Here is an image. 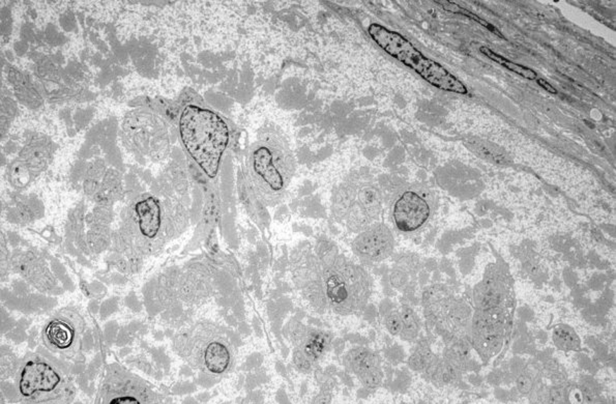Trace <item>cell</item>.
Returning a JSON list of instances; mask_svg holds the SVG:
<instances>
[{
  "instance_id": "obj_1",
  "label": "cell",
  "mask_w": 616,
  "mask_h": 404,
  "mask_svg": "<svg viewBox=\"0 0 616 404\" xmlns=\"http://www.w3.org/2000/svg\"><path fill=\"white\" fill-rule=\"evenodd\" d=\"M289 263L294 286L316 313L363 314L373 292V279L363 266L341 253L334 264L323 266L310 249L294 250Z\"/></svg>"
},
{
  "instance_id": "obj_2",
  "label": "cell",
  "mask_w": 616,
  "mask_h": 404,
  "mask_svg": "<svg viewBox=\"0 0 616 404\" xmlns=\"http://www.w3.org/2000/svg\"><path fill=\"white\" fill-rule=\"evenodd\" d=\"M248 173L258 198L274 206L285 197L296 172L287 139L274 126L262 129L248 153Z\"/></svg>"
},
{
  "instance_id": "obj_3",
  "label": "cell",
  "mask_w": 616,
  "mask_h": 404,
  "mask_svg": "<svg viewBox=\"0 0 616 404\" xmlns=\"http://www.w3.org/2000/svg\"><path fill=\"white\" fill-rule=\"evenodd\" d=\"M179 124L186 152L206 177L216 179L232 141L227 119L207 106L190 104L181 111Z\"/></svg>"
},
{
  "instance_id": "obj_4",
  "label": "cell",
  "mask_w": 616,
  "mask_h": 404,
  "mask_svg": "<svg viewBox=\"0 0 616 404\" xmlns=\"http://www.w3.org/2000/svg\"><path fill=\"white\" fill-rule=\"evenodd\" d=\"M177 347L188 363L210 379L223 377L236 365L234 345L227 331L208 321H200L186 331Z\"/></svg>"
},
{
  "instance_id": "obj_5",
  "label": "cell",
  "mask_w": 616,
  "mask_h": 404,
  "mask_svg": "<svg viewBox=\"0 0 616 404\" xmlns=\"http://www.w3.org/2000/svg\"><path fill=\"white\" fill-rule=\"evenodd\" d=\"M367 33L378 48L389 57L413 70L431 85L445 90L465 95L467 88L453 76L442 64L425 57L409 39L398 31L389 30L382 24L370 23Z\"/></svg>"
},
{
  "instance_id": "obj_6",
  "label": "cell",
  "mask_w": 616,
  "mask_h": 404,
  "mask_svg": "<svg viewBox=\"0 0 616 404\" xmlns=\"http://www.w3.org/2000/svg\"><path fill=\"white\" fill-rule=\"evenodd\" d=\"M16 385L20 398L25 404H68L74 397V387L66 373L40 355L24 360Z\"/></svg>"
},
{
  "instance_id": "obj_7",
  "label": "cell",
  "mask_w": 616,
  "mask_h": 404,
  "mask_svg": "<svg viewBox=\"0 0 616 404\" xmlns=\"http://www.w3.org/2000/svg\"><path fill=\"white\" fill-rule=\"evenodd\" d=\"M97 404H156V394L140 377L121 366H111Z\"/></svg>"
},
{
  "instance_id": "obj_8",
  "label": "cell",
  "mask_w": 616,
  "mask_h": 404,
  "mask_svg": "<svg viewBox=\"0 0 616 404\" xmlns=\"http://www.w3.org/2000/svg\"><path fill=\"white\" fill-rule=\"evenodd\" d=\"M83 332L84 323L78 313L61 310L44 326L43 339L51 352L71 357L79 352Z\"/></svg>"
},
{
  "instance_id": "obj_9",
  "label": "cell",
  "mask_w": 616,
  "mask_h": 404,
  "mask_svg": "<svg viewBox=\"0 0 616 404\" xmlns=\"http://www.w3.org/2000/svg\"><path fill=\"white\" fill-rule=\"evenodd\" d=\"M391 216L399 232L411 234L426 225L431 216V206L421 193L409 189L397 196L392 206Z\"/></svg>"
},
{
  "instance_id": "obj_10",
  "label": "cell",
  "mask_w": 616,
  "mask_h": 404,
  "mask_svg": "<svg viewBox=\"0 0 616 404\" xmlns=\"http://www.w3.org/2000/svg\"><path fill=\"white\" fill-rule=\"evenodd\" d=\"M395 248L393 232L385 224L376 222L358 233L351 251L363 263H378L389 259Z\"/></svg>"
},
{
  "instance_id": "obj_11",
  "label": "cell",
  "mask_w": 616,
  "mask_h": 404,
  "mask_svg": "<svg viewBox=\"0 0 616 404\" xmlns=\"http://www.w3.org/2000/svg\"><path fill=\"white\" fill-rule=\"evenodd\" d=\"M334 339V335L330 331L309 326L307 336L296 348L317 368L319 362L331 350Z\"/></svg>"
},
{
  "instance_id": "obj_12",
  "label": "cell",
  "mask_w": 616,
  "mask_h": 404,
  "mask_svg": "<svg viewBox=\"0 0 616 404\" xmlns=\"http://www.w3.org/2000/svg\"><path fill=\"white\" fill-rule=\"evenodd\" d=\"M342 364L347 372L358 377L363 373L381 368V357L367 346H354L343 355Z\"/></svg>"
},
{
  "instance_id": "obj_13",
  "label": "cell",
  "mask_w": 616,
  "mask_h": 404,
  "mask_svg": "<svg viewBox=\"0 0 616 404\" xmlns=\"http://www.w3.org/2000/svg\"><path fill=\"white\" fill-rule=\"evenodd\" d=\"M139 230L144 237L154 239L161 227V206L155 197H147L135 206Z\"/></svg>"
},
{
  "instance_id": "obj_14",
  "label": "cell",
  "mask_w": 616,
  "mask_h": 404,
  "mask_svg": "<svg viewBox=\"0 0 616 404\" xmlns=\"http://www.w3.org/2000/svg\"><path fill=\"white\" fill-rule=\"evenodd\" d=\"M464 143L474 154L495 165L504 166L511 163L509 155L507 154L506 150L488 140L473 137V138L465 139Z\"/></svg>"
},
{
  "instance_id": "obj_15",
  "label": "cell",
  "mask_w": 616,
  "mask_h": 404,
  "mask_svg": "<svg viewBox=\"0 0 616 404\" xmlns=\"http://www.w3.org/2000/svg\"><path fill=\"white\" fill-rule=\"evenodd\" d=\"M356 202L372 222L378 219L381 210V197L380 192L374 186H360L356 190Z\"/></svg>"
},
{
  "instance_id": "obj_16",
  "label": "cell",
  "mask_w": 616,
  "mask_h": 404,
  "mask_svg": "<svg viewBox=\"0 0 616 404\" xmlns=\"http://www.w3.org/2000/svg\"><path fill=\"white\" fill-rule=\"evenodd\" d=\"M480 52L483 53L485 57H488L491 61L497 62L500 66H504V68L507 69V70L512 71V72L516 73V74L520 75V76L525 78V79L537 80L538 74L535 71L526 68V66H521V64H515V62L509 61L506 57L497 54V53L494 52L493 50L487 48V47H481Z\"/></svg>"
},
{
  "instance_id": "obj_17",
  "label": "cell",
  "mask_w": 616,
  "mask_h": 404,
  "mask_svg": "<svg viewBox=\"0 0 616 404\" xmlns=\"http://www.w3.org/2000/svg\"><path fill=\"white\" fill-rule=\"evenodd\" d=\"M309 326L301 323V319L296 316L291 317L282 328V336L291 344L292 347H296L307 336Z\"/></svg>"
},
{
  "instance_id": "obj_18",
  "label": "cell",
  "mask_w": 616,
  "mask_h": 404,
  "mask_svg": "<svg viewBox=\"0 0 616 404\" xmlns=\"http://www.w3.org/2000/svg\"><path fill=\"white\" fill-rule=\"evenodd\" d=\"M402 317L403 330L401 333V338L404 340L411 341L416 339L420 331V323L414 311L409 306H403L400 311Z\"/></svg>"
},
{
  "instance_id": "obj_19",
  "label": "cell",
  "mask_w": 616,
  "mask_h": 404,
  "mask_svg": "<svg viewBox=\"0 0 616 404\" xmlns=\"http://www.w3.org/2000/svg\"><path fill=\"white\" fill-rule=\"evenodd\" d=\"M314 253H315L317 259L320 261V263L323 266H327L334 264L339 255H340L336 244L332 243L329 239H319L318 243L316 244L315 252Z\"/></svg>"
},
{
  "instance_id": "obj_20",
  "label": "cell",
  "mask_w": 616,
  "mask_h": 404,
  "mask_svg": "<svg viewBox=\"0 0 616 404\" xmlns=\"http://www.w3.org/2000/svg\"><path fill=\"white\" fill-rule=\"evenodd\" d=\"M556 345L564 350H576L579 346L577 336L569 328H558L554 332Z\"/></svg>"
},
{
  "instance_id": "obj_21",
  "label": "cell",
  "mask_w": 616,
  "mask_h": 404,
  "mask_svg": "<svg viewBox=\"0 0 616 404\" xmlns=\"http://www.w3.org/2000/svg\"><path fill=\"white\" fill-rule=\"evenodd\" d=\"M436 4L442 6L443 10L447 11V12L454 13V14L464 15L465 17L471 18V19L474 20V21L478 22V23L484 25L485 28H488L489 30L494 31L496 35H500V37H502V35H500V32H498V30H496L495 28H493L491 24H489L488 22L485 21V20L481 19L480 17H478V16L469 12V11L464 10V8L459 6L458 4H454V2L449 1H436Z\"/></svg>"
},
{
  "instance_id": "obj_22",
  "label": "cell",
  "mask_w": 616,
  "mask_h": 404,
  "mask_svg": "<svg viewBox=\"0 0 616 404\" xmlns=\"http://www.w3.org/2000/svg\"><path fill=\"white\" fill-rule=\"evenodd\" d=\"M385 328L392 336H400L403 330L402 317L400 311L392 310L383 316Z\"/></svg>"
},
{
  "instance_id": "obj_23",
  "label": "cell",
  "mask_w": 616,
  "mask_h": 404,
  "mask_svg": "<svg viewBox=\"0 0 616 404\" xmlns=\"http://www.w3.org/2000/svg\"><path fill=\"white\" fill-rule=\"evenodd\" d=\"M292 366H294V369L296 372L300 373H303V374H309V373H312L314 370L316 369L307 359L306 357L301 354V352L298 348L294 347V350H292Z\"/></svg>"
},
{
  "instance_id": "obj_24",
  "label": "cell",
  "mask_w": 616,
  "mask_h": 404,
  "mask_svg": "<svg viewBox=\"0 0 616 404\" xmlns=\"http://www.w3.org/2000/svg\"><path fill=\"white\" fill-rule=\"evenodd\" d=\"M360 379L361 383L365 386L366 388H376L380 385L381 381H382L383 379V372L381 370V368H378V369L372 370V372H369L367 373H363V374L360 375L358 377Z\"/></svg>"
},
{
  "instance_id": "obj_25",
  "label": "cell",
  "mask_w": 616,
  "mask_h": 404,
  "mask_svg": "<svg viewBox=\"0 0 616 404\" xmlns=\"http://www.w3.org/2000/svg\"><path fill=\"white\" fill-rule=\"evenodd\" d=\"M389 282H391V285L393 287L401 290L409 282V274L403 268H394V270H392L391 275H389Z\"/></svg>"
},
{
  "instance_id": "obj_26",
  "label": "cell",
  "mask_w": 616,
  "mask_h": 404,
  "mask_svg": "<svg viewBox=\"0 0 616 404\" xmlns=\"http://www.w3.org/2000/svg\"><path fill=\"white\" fill-rule=\"evenodd\" d=\"M263 363V356L260 352H254L246 362V366H249L250 369H259Z\"/></svg>"
},
{
  "instance_id": "obj_27",
  "label": "cell",
  "mask_w": 616,
  "mask_h": 404,
  "mask_svg": "<svg viewBox=\"0 0 616 404\" xmlns=\"http://www.w3.org/2000/svg\"><path fill=\"white\" fill-rule=\"evenodd\" d=\"M344 340L349 341L350 343L356 346H365L368 343L367 337H363L360 334H348L345 336Z\"/></svg>"
},
{
  "instance_id": "obj_28",
  "label": "cell",
  "mask_w": 616,
  "mask_h": 404,
  "mask_svg": "<svg viewBox=\"0 0 616 404\" xmlns=\"http://www.w3.org/2000/svg\"><path fill=\"white\" fill-rule=\"evenodd\" d=\"M332 350H334V354L337 356H340V355L343 354L345 348V340L342 338H334V341H332Z\"/></svg>"
},
{
  "instance_id": "obj_29",
  "label": "cell",
  "mask_w": 616,
  "mask_h": 404,
  "mask_svg": "<svg viewBox=\"0 0 616 404\" xmlns=\"http://www.w3.org/2000/svg\"><path fill=\"white\" fill-rule=\"evenodd\" d=\"M375 311L376 309H374L373 306L368 304V305L366 306L365 310L363 311V319H365V321H371L372 319H375Z\"/></svg>"
},
{
  "instance_id": "obj_30",
  "label": "cell",
  "mask_w": 616,
  "mask_h": 404,
  "mask_svg": "<svg viewBox=\"0 0 616 404\" xmlns=\"http://www.w3.org/2000/svg\"><path fill=\"white\" fill-rule=\"evenodd\" d=\"M252 328H253V331L256 333L257 336L262 337V328H261L260 321H259L256 316H254L253 319H252Z\"/></svg>"
},
{
  "instance_id": "obj_31",
  "label": "cell",
  "mask_w": 616,
  "mask_h": 404,
  "mask_svg": "<svg viewBox=\"0 0 616 404\" xmlns=\"http://www.w3.org/2000/svg\"><path fill=\"white\" fill-rule=\"evenodd\" d=\"M537 82L538 85H540V88H544L547 92L553 93V95H555V93H557L556 92L555 88H554L549 82L545 81L544 79H537Z\"/></svg>"
},
{
  "instance_id": "obj_32",
  "label": "cell",
  "mask_w": 616,
  "mask_h": 404,
  "mask_svg": "<svg viewBox=\"0 0 616 404\" xmlns=\"http://www.w3.org/2000/svg\"><path fill=\"white\" fill-rule=\"evenodd\" d=\"M330 399H331V396H330V395H327V393H322V394L319 395V396L317 397L315 404L329 403Z\"/></svg>"
},
{
  "instance_id": "obj_33",
  "label": "cell",
  "mask_w": 616,
  "mask_h": 404,
  "mask_svg": "<svg viewBox=\"0 0 616 404\" xmlns=\"http://www.w3.org/2000/svg\"><path fill=\"white\" fill-rule=\"evenodd\" d=\"M276 369L277 372H278L279 373H282L283 375H284V373H286L285 365L281 361H277Z\"/></svg>"
},
{
  "instance_id": "obj_34",
  "label": "cell",
  "mask_w": 616,
  "mask_h": 404,
  "mask_svg": "<svg viewBox=\"0 0 616 404\" xmlns=\"http://www.w3.org/2000/svg\"><path fill=\"white\" fill-rule=\"evenodd\" d=\"M336 369H337L336 366L329 365V366H327V368H325V372L327 373V374L329 375V376H332V375H334V373L337 372Z\"/></svg>"
}]
</instances>
